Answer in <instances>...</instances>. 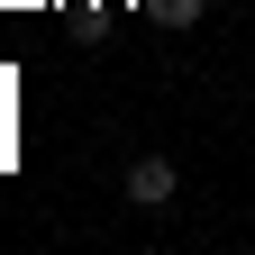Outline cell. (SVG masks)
<instances>
[{"label": "cell", "instance_id": "obj_1", "mask_svg": "<svg viewBox=\"0 0 255 255\" xmlns=\"http://www.w3.org/2000/svg\"><path fill=\"white\" fill-rule=\"evenodd\" d=\"M119 191H128V210H173L182 173H173V155H137V164L119 173Z\"/></svg>", "mask_w": 255, "mask_h": 255}, {"label": "cell", "instance_id": "obj_2", "mask_svg": "<svg viewBox=\"0 0 255 255\" xmlns=\"http://www.w3.org/2000/svg\"><path fill=\"white\" fill-rule=\"evenodd\" d=\"M146 9L164 18V27H201V0H146Z\"/></svg>", "mask_w": 255, "mask_h": 255}]
</instances>
